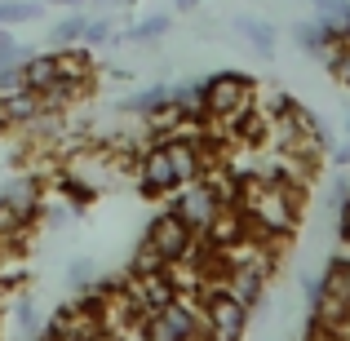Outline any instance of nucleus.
<instances>
[{
	"label": "nucleus",
	"mask_w": 350,
	"mask_h": 341,
	"mask_svg": "<svg viewBox=\"0 0 350 341\" xmlns=\"http://www.w3.org/2000/svg\"><path fill=\"white\" fill-rule=\"evenodd\" d=\"M346 137H350V115H346Z\"/></svg>",
	"instance_id": "nucleus-27"
},
{
	"label": "nucleus",
	"mask_w": 350,
	"mask_h": 341,
	"mask_svg": "<svg viewBox=\"0 0 350 341\" xmlns=\"http://www.w3.org/2000/svg\"><path fill=\"white\" fill-rule=\"evenodd\" d=\"M98 275H103V271H98L94 257H71V262H67V288L71 292H85Z\"/></svg>",
	"instance_id": "nucleus-17"
},
{
	"label": "nucleus",
	"mask_w": 350,
	"mask_h": 341,
	"mask_svg": "<svg viewBox=\"0 0 350 341\" xmlns=\"http://www.w3.org/2000/svg\"><path fill=\"white\" fill-rule=\"evenodd\" d=\"M346 44H350V23H346Z\"/></svg>",
	"instance_id": "nucleus-28"
},
{
	"label": "nucleus",
	"mask_w": 350,
	"mask_h": 341,
	"mask_svg": "<svg viewBox=\"0 0 350 341\" xmlns=\"http://www.w3.org/2000/svg\"><path fill=\"white\" fill-rule=\"evenodd\" d=\"M328 160H333V164H337V169H350V137H346V142H342V146H337V151H333V155H328Z\"/></svg>",
	"instance_id": "nucleus-23"
},
{
	"label": "nucleus",
	"mask_w": 350,
	"mask_h": 341,
	"mask_svg": "<svg viewBox=\"0 0 350 341\" xmlns=\"http://www.w3.org/2000/svg\"><path fill=\"white\" fill-rule=\"evenodd\" d=\"M346 200H350V178L328 182V191H324V208H333V213H337V208H342Z\"/></svg>",
	"instance_id": "nucleus-21"
},
{
	"label": "nucleus",
	"mask_w": 350,
	"mask_h": 341,
	"mask_svg": "<svg viewBox=\"0 0 350 341\" xmlns=\"http://www.w3.org/2000/svg\"><path fill=\"white\" fill-rule=\"evenodd\" d=\"M337 239H342V244L350 248V200L342 208H337Z\"/></svg>",
	"instance_id": "nucleus-22"
},
{
	"label": "nucleus",
	"mask_w": 350,
	"mask_h": 341,
	"mask_svg": "<svg viewBox=\"0 0 350 341\" xmlns=\"http://www.w3.org/2000/svg\"><path fill=\"white\" fill-rule=\"evenodd\" d=\"M27 58H31V49H27V44H18L9 27H0V67H23Z\"/></svg>",
	"instance_id": "nucleus-20"
},
{
	"label": "nucleus",
	"mask_w": 350,
	"mask_h": 341,
	"mask_svg": "<svg viewBox=\"0 0 350 341\" xmlns=\"http://www.w3.org/2000/svg\"><path fill=\"white\" fill-rule=\"evenodd\" d=\"M94 328H98L94 319H80L76 310H71V301H62V306L40 324V337L36 341H89Z\"/></svg>",
	"instance_id": "nucleus-8"
},
{
	"label": "nucleus",
	"mask_w": 350,
	"mask_h": 341,
	"mask_svg": "<svg viewBox=\"0 0 350 341\" xmlns=\"http://www.w3.org/2000/svg\"><path fill=\"white\" fill-rule=\"evenodd\" d=\"M44 5H62V9H85L89 0H44Z\"/></svg>",
	"instance_id": "nucleus-25"
},
{
	"label": "nucleus",
	"mask_w": 350,
	"mask_h": 341,
	"mask_svg": "<svg viewBox=\"0 0 350 341\" xmlns=\"http://www.w3.org/2000/svg\"><path fill=\"white\" fill-rule=\"evenodd\" d=\"M137 195L142 200H169L173 191L182 187L178 182V169H173L169 151H164V142H146L142 155H137Z\"/></svg>",
	"instance_id": "nucleus-6"
},
{
	"label": "nucleus",
	"mask_w": 350,
	"mask_h": 341,
	"mask_svg": "<svg viewBox=\"0 0 350 341\" xmlns=\"http://www.w3.org/2000/svg\"><path fill=\"white\" fill-rule=\"evenodd\" d=\"M62 85V58L58 49H44V53H31V58L23 62V89H31V94H49V89Z\"/></svg>",
	"instance_id": "nucleus-9"
},
{
	"label": "nucleus",
	"mask_w": 350,
	"mask_h": 341,
	"mask_svg": "<svg viewBox=\"0 0 350 341\" xmlns=\"http://www.w3.org/2000/svg\"><path fill=\"white\" fill-rule=\"evenodd\" d=\"M293 44H297L301 53H310L315 62L333 49V40H328V31H324V23H319V18H306V23L293 27Z\"/></svg>",
	"instance_id": "nucleus-12"
},
{
	"label": "nucleus",
	"mask_w": 350,
	"mask_h": 341,
	"mask_svg": "<svg viewBox=\"0 0 350 341\" xmlns=\"http://www.w3.org/2000/svg\"><path fill=\"white\" fill-rule=\"evenodd\" d=\"M40 310H36V301H31V292H18L14 297V328H18V337L23 341H36L40 337Z\"/></svg>",
	"instance_id": "nucleus-14"
},
{
	"label": "nucleus",
	"mask_w": 350,
	"mask_h": 341,
	"mask_svg": "<svg viewBox=\"0 0 350 341\" xmlns=\"http://www.w3.org/2000/svg\"><path fill=\"white\" fill-rule=\"evenodd\" d=\"M85 23H89L85 9H71V14H62L58 23L49 27V44H53V49H71V44H80V36H85Z\"/></svg>",
	"instance_id": "nucleus-13"
},
{
	"label": "nucleus",
	"mask_w": 350,
	"mask_h": 341,
	"mask_svg": "<svg viewBox=\"0 0 350 341\" xmlns=\"http://www.w3.org/2000/svg\"><path fill=\"white\" fill-rule=\"evenodd\" d=\"M257 103V80L244 71H213L204 76V115L208 124H226L231 115H239L244 107Z\"/></svg>",
	"instance_id": "nucleus-3"
},
{
	"label": "nucleus",
	"mask_w": 350,
	"mask_h": 341,
	"mask_svg": "<svg viewBox=\"0 0 350 341\" xmlns=\"http://www.w3.org/2000/svg\"><path fill=\"white\" fill-rule=\"evenodd\" d=\"M319 62L328 67V76H333L337 85H346V89H350V44H346V40H342V44H333V49H328Z\"/></svg>",
	"instance_id": "nucleus-18"
},
{
	"label": "nucleus",
	"mask_w": 350,
	"mask_h": 341,
	"mask_svg": "<svg viewBox=\"0 0 350 341\" xmlns=\"http://www.w3.org/2000/svg\"><path fill=\"white\" fill-rule=\"evenodd\" d=\"M173 9H182V14H196L200 0H173Z\"/></svg>",
	"instance_id": "nucleus-26"
},
{
	"label": "nucleus",
	"mask_w": 350,
	"mask_h": 341,
	"mask_svg": "<svg viewBox=\"0 0 350 341\" xmlns=\"http://www.w3.org/2000/svg\"><path fill=\"white\" fill-rule=\"evenodd\" d=\"M85 49H98V44H116V23L111 18H89L85 23V36H80Z\"/></svg>",
	"instance_id": "nucleus-19"
},
{
	"label": "nucleus",
	"mask_w": 350,
	"mask_h": 341,
	"mask_svg": "<svg viewBox=\"0 0 350 341\" xmlns=\"http://www.w3.org/2000/svg\"><path fill=\"white\" fill-rule=\"evenodd\" d=\"M89 341H124V333H116V328H103V324H98L94 333H89Z\"/></svg>",
	"instance_id": "nucleus-24"
},
{
	"label": "nucleus",
	"mask_w": 350,
	"mask_h": 341,
	"mask_svg": "<svg viewBox=\"0 0 350 341\" xmlns=\"http://www.w3.org/2000/svg\"><path fill=\"white\" fill-rule=\"evenodd\" d=\"M0 200H5V204L14 208L18 217H27V222H40L44 200H49V182H44L36 169L14 173V178H9L5 187H0Z\"/></svg>",
	"instance_id": "nucleus-7"
},
{
	"label": "nucleus",
	"mask_w": 350,
	"mask_h": 341,
	"mask_svg": "<svg viewBox=\"0 0 350 341\" xmlns=\"http://www.w3.org/2000/svg\"><path fill=\"white\" fill-rule=\"evenodd\" d=\"M164 107H173V85L169 80H155V85H146L142 94H129L124 103H120V111L124 115H155V111H164Z\"/></svg>",
	"instance_id": "nucleus-10"
},
{
	"label": "nucleus",
	"mask_w": 350,
	"mask_h": 341,
	"mask_svg": "<svg viewBox=\"0 0 350 341\" xmlns=\"http://www.w3.org/2000/svg\"><path fill=\"white\" fill-rule=\"evenodd\" d=\"M133 337L137 341H213V333L204 328V315L191 297L173 301L155 315H142L133 324Z\"/></svg>",
	"instance_id": "nucleus-1"
},
{
	"label": "nucleus",
	"mask_w": 350,
	"mask_h": 341,
	"mask_svg": "<svg viewBox=\"0 0 350 341\" xmlns=\"http://www.w3.org/2000/svg\"><path fill=\"white\" fill-rule=\"evenodd\" d=\"M44 18V0H0V27L14 31L18 23H36Z\"/></svg>",
	"instance_id": "nucleus-15"
},
{
	"label": "nucleus",
	"mask_w": 350,
	"mask_h": 341,
	"mask_svg": "<svg viewBox=\"0 0 350 341\" xmlns=\"http://www.w3.org/2000/svg\"><path fill=\"white\" fill-rule=\"evenodd\" d=\"M191 301L200 306L204 328L213 333V341H244L248 324H253V310L239 306L231 292H226V284H217V288H196Z\"/></svg>",
	"instance_id": "nucleus-2"
},
{
	"label": "nucleus",
	"mask_w": 350,
	"mask_h": 341,
	"mask_svg": "<svg viewBox=\"0 0 350 341\" xmlns=\"http://www.w3.org/2000/svg\"><path fill=\"white\" fill-rule=\"evenodd\" d=\"M142 239H146V244H151V248H155V253H160L169 266H182V262L191 257V248H196V239H200V235H196V230H191L187 222H182V217L173 213L169 204H164L160 213H155L151 222H146Z\"/></svg>",
	"instance_id": "nucleus-4"
},
{
	"label": "nucleus",
	"mask_w": 350,
	"mask_h": 341,
	"mask_svg": "<svg viewBox=\"0 0 350 341\" xmlns=\"http://www.w3.org/2000/svg\"><path fill=\"white\" fill-rule=\"evenodd\" d=\"M235 31L253 44V53H262V58H271V53H275V23H266V18H257V14H239L235 18Z\"/></svg>",
	"instance_id": "nucleus-11"
},
{
	"label": "nucleus",
	"mask_w": 350,
	"mask_h": 341,
	"mask_svg": "<svg viewBox=\"0 0 350 341\" xmlns=\"http://www.w3.org/2000/svg\"><path fill=\"white\" fill-rule=\"evenodd\" d=\"M169 27H173L169 14H146L142 23H133V27L124 31V40H133V44H155L160 36H169Z\"/></svg>",
	"instance_id": "nucleus-16"
},
{
	"label": "nucleus",
	"mask_w": 350,
	"mask_h": 341,
	"mask_svg": "<svg viewBox=\"0 0 350 341\" xmlns=\"http://www.w3.org/2000/svg\"><path fill=\"white\" fill-rule=\"evenodd\" d=\"M164 204H169L173 213L182 217V222L196 230V235H204V230L217 222V213H222V200H217V191L208 187L204 178H200V182H187V187H178L169 200H164Z\"/></svg>",
	"instance_id": "nucleus-5"
}]
</instances>
